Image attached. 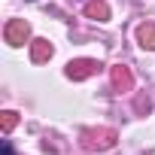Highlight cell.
<instances>
[{"label": "cell", "mask_w": 155, "mask_h": 155, "mask_svg": "<svg viewBox=\"0 0 155 155\" xmlns=\"http://www.w3.org/2000/svg\"><path fill=\"white\" fill-rule=\"evenodd\" d=\"M85 137V149L88 152H94V149H110L113 143H116V131H85L82 134Z\"/></svg>", "instance_id": "1"}, {"label": "cell", "mask_w": 155, "mask_h": 155, "mask_svg": "<svg viewBox=\"0 0 155 155\" xmlns=\"http://www.w3.org/2000/svg\"><path fill=\"white\" fill-rule=\"evenodd\" d=\"M28 34H31V28H28V21H25V18H15V21H9V25L3 28V37H6V43H9V46H25Z\"/></svg>", "instance_id": "2"}, {"label": "cell", "mask_w": 155, "mask_h": 155, "mask_svg": "<svg viewBox=\"0 0 155 155\" xmlns=\"http://www.w3.org/2000/svg\"><path fill=\"white\" fill-rule=\"evenodd\" d=\"M97 67H101V64H97V61H88V58H82V61H70V64H67V76L79 82V79H88Z\"/></svg>", "instance_id": "3"}, {"label": "cell", "mask_w": 155, "mask_h": 155, "mask_svg": "<svg viewBox=\"0 0 155 155\" xmlns=\"http://www.w3.org/2000/svg\"><path fill=\"white\" fill-rule=\"evenodd\" d=\"M110 79H113V88H119V91H131V85H134V79H131V70L128 67H113V73H110Z\"/></svg>", "instance_id": "4"}, {"label": "cell", "mask_w": 155, "mask_h": 155, "mask_svg": "<svg viewBox=\"0 0 155 155\" xmlns=\"http://www.w3.org/2000/svg\"><path fill=\"white\" fill-rule=\"evenodd\" d=\"M49 58H52V43L49 40H34L31 43V61L34 64H43Z\"/></svg>", "instance_id": "5"}, {"label": "cell", "mask_w": 155, "mask_h": 155, "mask_svg": "<svg viewBox=\"0 0 155 155\" xmlns=\"http://www.w3.org/2000/svg\"><path fill=\"white\" fill-rule=\"evenodd\" d=\"M85 15L94 18V21H107L110 18V6L104 3V0H88L85 3Z\"/></svg>", "instance_id": "6"}, {"label": "cell", "mask_w": 155, "mask_h": 155, "mask_svg": "<svg viewBox=\"0 0 155 155\" xmlns=\"http://www.w3.org/2000/svg\"><path fill=\"white\" fill-rule=\"evenodd\" d=\"M137 43L143 49H155V25L152 21H146V25L137 28Z\"/></svg>", "instance_id": "7"}, {"label": "cell", "mask_w": 155, "mask_h": 155, "mask_svg": "<svg viewBox=\"0 0 155 155\" xmlns=\"http://www.w3.org/2000/svg\"><path fill=\"white\" fill-rule=\"evenodd\" d=\"M15 122H18V116H15V113H3V116H0V125H3V134H9V131L15 128Z\"/></svg>", "instance_id": "8"}, {"label": "cell", "mask_w": 155, "mask_h": 155, "mask_svg": "<svg viewBox=\"0 0 155 155\" xmlns=\"http://www.w3.org/2000/svg\"><path fill=\"white\" fill-rule=\"evenodd\" d=\"M0 155H12V143L3 140V146H0Z\"/></svg>", "instance_id": "9"}]
</instances>
